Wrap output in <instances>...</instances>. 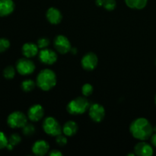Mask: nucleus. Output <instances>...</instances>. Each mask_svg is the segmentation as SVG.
Instances as JSON below:
<instances>
[{"instance_id":"obj_22","label":"nucleus","mask_w":156,"mask_h":156,"mask_svg":"<svg viewBox=\"0 0 156 156\" xmlns=\"http://www.w3.org/2000/svg\"><path fill=\"white\" fill-rule=\"evenodd\" d=\"M22 131L24 135H25L26 136H30L34 135L35 133V128L33 124H30V123H27L24 127L22 128Z\"/></svg>"},{"instance_id":"obj_26","label":"nucleus","mask_w":156,"mask_h":156,"mask_svg":"<svg viewBox=\"0 0 156 156\" xmlns=\"http://www.w3.org/2000/svg\"><path fill=\"white\" fill-rule=\"evenodd\" d=\"M9 144V140L3 132L0 131V149H5Z\"/></svg>"},{"instance_id":"obj_28","label":"nucleus","mask_w":156,"mask_h":156,"mask_svg":"<svg viewBox=\"0 0 156 156\" xmlns=\"http://www.w3.org/2000/svg\"><path fill=\"white\" fill-rule=\"evenodd\" d=\"M56 142L59 146H64L66 145L67 143V138L66 135H62V134H59V136H56Z\"/></svg>"},{"instance_id":"obj_11","label":"nucleus","mask_w":156,"mask_h":156,"mask_svg":"<svg viewBox=\"0 0 156 156\" xmlns=\"http://www.w3.org/2000/svg\"><path fill=\"white\" fill-rule=\"evenodd\" d=\"M44 109L41 105H34L27 111V117L33 122L40 121L44 117Z\"/></svg>"},{"instance_id":"obj_16","label":"nucleus","mask_w":156,"mask_h":156,"mask_svg":"<svg viewBox=\"0 0 156 156\" xmlns=\"http://www.w3.org/2000/svg\"><path fill=\"white\" fill-rule=\"evenodd\" d=\"M15 8L13 0H0V17H6L14 12Z\"/></svg>"},{"instance_id":"obj_21","label":"nucleus","mask_w":156,"mask_h":156,"mask_svg":"<svg viewBox=\"0 0 156 156\" xmlns=\"http://www.w3.org/2000/svg\"><path fill=\"white\" fill-rule=\"evenodd\" d=\"M117 2L116 0H102V6L107 11H113L116 8Z\"/></svg>"},{"instance_id":"obj_10","label":"nucleus","mask_w":156,"mask_h":156,"mask_svg":"<svg viewBox=\"0 0 156 156\" xmlns=\"http://www.w3.org/2000/svg\"><path fill=\"white\" fill-rule=\"evenodd\" d=\"M58 56L55 51L50 49H42L39 52V59L41 62L46 65H53L57 60Z\"/></svg>"},{"instance_id":"obj_12","label":"nucleus","mask_w":156,"mask_h":156,"mask_svg":"<svg viewBox=\"0 0 156 156\" xmlns=\"http://www.w3.org/2000/svg\"><path fill=\"white\" fill-rule=\"evenodd\" d=\"M50 149V146L47 141L43 140H37L34 143L32 146V152L35 155L43 156L45 155Z\"/></svg>"},{"instance_id":"obj_20","label":"nucleus","mask_w":156,"mask_h":156,"mask_svg":"<svg viewBox=\"0 0 156 156\" xmlns=\"http://www.w3.org/2000/svg\"><path fill=\"white\" fill-rule=\"evenodd\" d=\"M15 71H16V69H15L12 66H9L3 70V76L6 79H12L15 76Z\"/></svg>"},{"instance_id":"obj_23","label":"nucleus","mask_w":156,"mask_h":156,"mask_svg":"<svg viewBox=\"0 0 156 156\" xmlns=\"http://www.w3.org/2000/svg\"><path fill=\"white\" fill-rule=\"evenodd\" d=\"M93 91H94L93 86L89 83L85 84L82 88V93L85 97H88L91 95L93 93Z\"/></svg>"},{"instance_id":"obj_1","label":"nucleus","mask_w":156,"mask_h":156,"mask_svg":"<svg viewBox=\"0 0 156 156\" xmlns=\"http://www.w3.org/2000/svg\"><path fill=\"white\" fill-rule=\"evenodd\" d=\"M129 131L135 139L145 141L152 136L153 128L147 119L140 117L132 122L129 126Z\"/></svg>"},{"instance_id":"obj_4","label":"nucleus","mask_w":156,"mask_h":156,"mask_svg":"<svg viewBox=\"0 0 156 156\" xmlns=\"http://www.w3.org/2000/svg\"><path fill=\"white\" fill-rule=\"evenodd\" d=\"M27 116L21 111H14L11 113L7 118V123L12 129L23 128L27 123Z\"/></svg>"},{"instance_id":"obj_29","label":"nucleus","mask_w":156,"mask_h":156,"mask_svg":"<svg viewBox=\"0 0 156 156\" xmlns=\"http://www.w3.org/2000/svg\"><path fill=\"white\" fill-rule=\"evenodd\" d=\"M49 155L50 156H62V153L58 149H53V150H51V152H50Z\"/></svg>"},{"instance_id":"obj_27","label":"nucleus","mask_w":156,"mask_h":156,"mask_svg":"<svg viewBox=\"0 0 156 156\" xmlns=\"http://www.w3.org/2000/svg\"><path fill=\"white\" fill-rule=\"evenodd\" d=\"M37 44L39 49L42 50V49L47 48V47L50 44V41H49V39H47L46 37H41L38 40Z\"/></svg>"},{"instance_id":"obj_19","label":"nucleus","mask_w":156,"mask_h":156,"mask_svg":"<svg viewBox=\"0 0 156 156\" xmlns=\"http://www.w3.org/2000/svg\"><path fill=\"white\" fill-rule=\"evenodd\" d=\"M35 88V82L31 79H25L21 82V89L26 92L33 91Z\"/></svg>"},{"instance_id":"obj_3","label":"nucleus","mask_w":156,"mask_h":156,"mask_svg":"<svg viewBox=\"0 0 156 156\" xmlns=\"http://www.w3.org/2000/svg\"><path fill=\"white\" fill-rule=\"evenodd\" d=\"M90 104L88 102L86 97H78L72 100L67 105L66 110L70 114L73 115H78L82 114L88 110Z\"/></svg>"},{"instance_id":"obj_8","label":"nucleus","mask_w":156,"mask_h":156,"mask_svg":"<svg viewBox=\"0 0 156 156\" xmlns=\"http://www.w3.org/2000/svg\"><path fill=\"white\" fill-rule=\"evenodd\" d=\"M88 114L93 121L96 123L101 122L105 117V109L100 104L94 103L89 106Z\"/></svg>"},{"instance_id":"obj_2","label":"nucleus","mask_w":156,"mask_h":156,"mask_svg":"<svg viewBox=\"0 0 156 156\" xmlns=\"http://www.w3.org/2000/svg\"><path fill=\"white\" fill-rule=\"evenodd\" d=\"M56 73L50 69H44L41 70L37 77V85L42 91H50L56 85Z\"/></svg>"},{"instance_id":"obj_13","label":"nucleus","mask_w":156,"mask_h":156,"mask_svg":"<svg viewBox=\"0 0 156 156\" xmlns=\"http://www.w3.org/2000/svg\"><path fill=\"white\" fill-rule=\"evenodd\" d=\"M46 17H47V21L52 24H59L62 18V15L60 11L54 7L48 9L47 13H46Z\"/></svg>"},{"instance_id":"obj_6","label":"nucleus","mask_w":156,"mask_h":156,"mask_svg":"<svg viewBox=\"0 0 156 156\" xmlns=\"http://www.w3.org/2000/svg\"><path fill=\"white\" fill-rule=\"evenodd\" d=\"M16 71L21 76H28L32 74L35 70V65L30 58H21L18 59L15 66Z\"/></svg>"},{"instance_id":"obj_15","label":"nucleus","mask_w":156,"mask_h":156,"mask_svg":"<svg viewBox=\"0 0 156 156\" xmlns=\"http://www.w3.org/2000/svg\"><path fill=\"white\" fill-rule=\"evenodd\" d=\"M21 51H22V54L24 55V57L30 59L32 57H34L36 55L39 53V47H38L37 44H35L31 42H27L22 46Z\"/></svg>"},{"instance_id":"obj_24","label":"nucleus","mask_w":156,"mask_h":156,"mask_svg":"<svg viewBox=\"0 0 156 156\" xmlns=\"http://www.w3.org/2000/svg\"><path fill=\"white\" fill-rule=\"evenodd\" d=\"M10 47V41L6 38H0V53H4Z\"/></svg>"},{"instance_id":"obj_5","label":"nucleus","mask_w":156,"mask_h":156,"mask_svg":"<svg viewBox=\"0 0 156 156\" xmlns=\"http://www.w3.org/2000/svg\"><path fill=\"white\" fill-rule=\"evenodd\" d=\"M43 129L47 135L51 136H57L62 132L59 122L53 117H48L44 120Z\"/></svg>"},{"instance_id":"obj_7","label":"nucleus","mask_w":156,"mask_h":156,"mask_svg":"<svg viewBox=\"0 0 156 156\" xmlns=\"http://www.w3.org/2000/svg\"><path fill=\"white\" fill-rule=\"evenodd\" d=\"M53 44L56 51L61 54H66L72 50L71 43L64 35L59 34L56 36L53 41Z\"/></svg>"},{"instance_id":"obj_18","label":"nucleus","mask_w":156,"mask_h":156,"mask_svg":"<svg viewBox=\"0 0 156 156\" xmlns=\"http://www.w3.org/2000/svg\"><path fill=\"white\" fill-rule=\"evenodd\" d=\"M124 1L128 7L137 10L144 9L148 2V0H124Z\"/></svg>"},{"instance_id":"obj_30","label":"nucleus","mask_w":156,"mask_h":156,"mask_svg":"<svg viewBox=\"0 0 156 156\" xmlns=\"http://www.w3.org/2000/svg\"><path fill=\"white\" fill-rule=\"evenodd\" d=\"M151 142H152V144L156 147V133L154 134V135H152V136H151Z\"/></svg>"},{"instance_id":"obj_17","label":"nucleus","mask_w":156,"mask_h":156,"mask_svg":"<svg viewBox=\"0 0 156 156\" xmlns=\"http://www.w3.org/2000/svg\"><path fill=\"white\" fill-rule=\"evenodd\" d=\"M78 129H79V126H78L77 123L73 120H69V121L65 123V124L62 126V130L64 135H66V136H73L75 134H76Z\"/></svg>"},{"instance_id":"obj_9","label":"nucleus","mask_w":156,"mask_h":156,"mask_svg":"<svg viewBox=\"0 0 156 156\" xmlns=\"http://www.w3.org/2000/svg\"><path fill=\"white\" fill-rule=\"evenodd\" d=\"M98 62V58L97 55L92 52L87 53L81 60L82 68L86 71H92L96 68Z\"/></svg>"},{"instance_id":"obj_14","label":"nucleus","mask_w":156,"mask_h":156,"mask_svg":"<svg viewBox=\"0 0 156 156\" xmlns=\"http://www.w3.org/2000/svg\"><path fill=\"white\" fill-rule=\"evenodd\" d=\"M135 154L140 156H151L153 154V149L148 143L142 141L137 143L134 147Z\"/></svg>"},{"instance_id":"obj_31","label":"nucleus","mask_w":156,"mask_h":156,"mask_svg":"<svg viewBox=\"0 0 156 156\" xmlns=\"http://www.w3.org/2000/svg\"><path fill=\"white\" fill-rule=\"evenodd\" d=\"M155 103H156V96H155Z\"/></svg>"},{"instance_id":"obj_25","label":"nucleus","mask_w":156,"mask_h":156,"mask_svg":"<svg viewBox=\"0 0 156 156\" xmlns=\"http://www.w3.org/2000/svg\"><path fill=\"white\" fill-rule=\"evenodd\" d=\"M21 141V138L18 134L17 133H13L12 135H11V136L9 139V143H10L11 145H12L13 146H17V145L19 144Z\"/></svg>"}]
</instances>
